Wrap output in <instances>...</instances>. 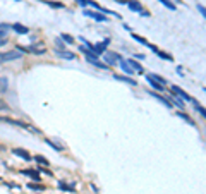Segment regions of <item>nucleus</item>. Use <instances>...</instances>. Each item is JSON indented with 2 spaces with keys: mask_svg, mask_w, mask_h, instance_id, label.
<instances>
[{
  "mask_svg": "<svg viewBox=\"0 0 206 194\" xmlns=\"http://www.w3.org/2000/svg\"><path fill=\"white\" fill-rule=\"evenodd\" d=\"M22 57L21 50H12V52H5V53H0V64L4 62H10V60H17Z\"/></svg>",
  "mask_w": 206,
  "mask_h": 194,
  "instance_id": "f257e3e1",
  "label": "nucleus"
},
{
  "mask_svg": "<svg viewBox=\"0 0 206 194\" xmlns=\"http://www.w3.org/2000/svg\"><path fill=\"white\" fill-rule=\"evenodd\" d=\"M129 9L131 10H134V12H139L141 16H149L148 14V10L144 9V7H143V5H141V2L139 0H129Z\"/></svg>",
  "mask_w": 206,
  "mask_h": 194,
  "instance_id": "f03ea898",
  "label": "nucleus"
},
{
  "mask_svg": "<svg viewBox=\"0 0 206 194\" xmlns=\"http://www.w3.org/2000/svg\"><path fill=\"white\" fill-rule=\"evenodd\" d=\"M0 122H7V124H12V125H17V127H28L29 131H35V132H38L36 129H33V127H29V125L26 124V122H21V120H14V119H7V117H0Z\"/></svg>",
  "mask_w": 206,
  "mask_h": 194,
  "instance_id": "7ed1b4c3",
  "label": "nucleus"
},
{
  "mask_svg": "<svg viewBox=\"0 0 206 194\" xmlns=\"http://www.w3.org/2000/svg\"><path fill=\"white\" fill-rule=\"evenodd\" d=\"M103 59H105V60L108 62V64H112V65L122 60V59H120V57H118L117 53H114V52H107V53H103Z\"/></svg>",
  "mask_w": 206,
  "mask_h": 194,
  "instance_id": "20e7f679",
  "label": "nucleus"
},
{
  "mask_svg": "<svg viewBox=\"0 0 206 194\" xmlns=\"http://www.w3.org/2000/svg\"><path fill=\"white\" fill-rule=\"evenodd\" d=\"M84 14H86L88 17H93L95 21H100V22H105L107 21L105 16H103V14H100V12H96V10H84Z\"/></svg>",
  "mask_w": 206,
  "mask_h": 194,
  "instance_id": "39448f33",
  "label": "nucleus"
},
{
  "mask_svg": "<svg viewBox=\"0 0 206 194\" xmlns=\"http://www.w3.org/2000/svg\"><path fill=\"white\" fill-rule=\"evenodd\" d=\"M172 93H175V95H179L180 98H182V100H185V101H194V100L191 98V96H189L184 89H180L179 86H172Z\"/></svg>",
  "mask_w": 206,
  "mask_h": 194,
  "instance_id": "423d86ee",
  "label": "nucleus"
},
{
  "mask_svg": "<svg viewBox=\"0 0 206 194\" xmlns=\"http://www.w3.org/2000/svg\"><path fill=\"white\" fill-rule=\"evenodd\" d=\"M148 47H149V48H151V50H153V52H155V53H156V55H158V57H162V59H165V60H172V55H168V53L162 52V50H160V48H156V47H155V45H151V43H149V45H148Z\"/></svg>",
  "mask_w": 206,
  "mask_h": 194,
  "instance_id": "0eeeda50",
  "label": "nucleus"
},
{
  "mask_svg": "<svg viewBox=\"0 0 206 194\" xmlns=\"http://www.w3.org/2000/svg\"><path fill=\"white\" fill-rule=\"evenodd\" d=\"M14 155L21 156V158H24V160H31L29 153H26V150H21V148H16V150H14Z\"/></svg>",
  "mask_w": 206,
  "mask_h": 194,
  "instance_id": "6e6552de",
  "label": "nucleus"
},
{
  "mask_svg": "<svg viewBox=\"0 0 206 194\" xmlns=\"http://www.w3.org/2000/svg\"><path fill=\"white\" fill-rule=\"evenodd\" d=\"M146 79H151V81H156V82H160V84H163V86H165V79L163 78H160V76H156V74H148V76H146Z\"/></svg>",
  "mask_w": 206,
  "mask_h": 194,
  "instance_id": "1a4fd4ad",
  "label": "nucleus"
},
{
  "mask_svg": "<svg viewBox=\"0 0 206 194\" xmlns=\"http://www.w3.org/2000/svg\"><path fill=\"white\" fill-rule=\"evenodd\" d=\"M41 2L50 5V7H55V9H64V4L62 2H52V0H41Z\"/></svg>",
  "mask_w": 206,
  "mask_h": 194,
  "instance_id": "9d476101",
  "label": "nucleus"
},
{
  "mask_svg": "<svg viewBox=\"0 0 206 194\" xmlns=\"http://www.w3.org/2000/svg\"><path fill=\"white\" fill-rule=\"evenodd\" d=\"M127 62H129V65H131V67H132L134 70H137V72H143V67H141V64H139V62H136L134 59H129Z\"/></svg>",
  "mask_w": 206,
  "mask_h": 194,
  "instance_id": "9b49d317",
  "label": "nucleus"
},
{
  "mask_svg": "<svg viewBox=\"0 0 206 194\" xmlns=\"http://www.w3.org/2000/svg\"><path fill=\"white\" fill-rule=\"evenodd\" d=\"M7 89H9V81H7V78H0V93H5Z\"/></svg>",
  "mask_w": 206,
  "mask_h": 194,
  "instance_id": "f8f14e48",
  "label": "nucleus"
},
{
  "mask_svg": "<svg viewBox=\"0 0 206 194\" xmlns=\"http://www.w3.org/2000/svg\"><path fill=\"white\" fill-rule=\"evenodd\" d=\"M12 28H14V31H16V33H21V35H26L28 31H29L26 26H22V24H14Z\"/></svg>",
  "mask_w": 206,
  "mask_h": 194,
  "instance_id": "ddd939ff",
  "label": "nucleus"
},
{
  "mask_svg": "<svg viewBox=\"0 0 206 194\" xmlns=\"http://www.w3.org/2000/svg\"><path fill=\"white\" fill-rule=\"evenodd\" d=\"M151 95H153V96H155V98H156V100H158V101H162V103H163V105H165V107L172 108V103H170V101H168V100H165V98H163V96L156 95V93H151Z\"/></svg>",
  "mask_w": 206,
  "mask_h": 194,
  "instance_id": "4468645a",
  "label": "nucleus"
},
{
  "mask_svg": "<svg viewBox=\"0 0 206 194\" xmlns=\"http://www.w3.org/2000/svg\"><path fill=\"white\" fill-rule=\"evenodd\" d=\"M120 67H122L124 72L132 74V69H131V65H129V62H127V60H120Z\"/></svg>",
  "mask_w": 206,
  "mask_h": 194,
  "instance_id": "2eb2a0df",
  "label": "nucleus"
},
{
  "mask_svg": "<svg viewBox=\"0 0 206 194\" xmlns=\"http://www.w3.org/2000/svg\"><path fill=\"white\" fill-rule=\"evenodd\" d=\"M115 79H117V81H124V82H129V84H132V86H136V84H137V82L134 81V79L124 78V76H117V74H115Z\"/></svg>",
  "mask_w": 206,
  "mask_h": 194,
  "instance_id": "dca6fc26",
  "label": "nucleus"
},
{
  "mask_svg": "<svg viewBox=\"0 0 206 194\" xmlns=\"http://www.w3.org/2000/svg\"><path fill=\"white\" fill-rule=\"evenodd\" d=\"M160 4H163L167 9H170V10H175V4L174 2H170V0H158Z\"/></svg>",
  "mask_w": 206,
  "mask_h": 194,
  "instance_id": "f3484780",
  "label": "nucleus"
},
{
  "mask_svg": "<svg viewBox=\"0 0 206 194\" xmlns=\"http://www.w3.org/2000/svg\"><path fill=\"white\" fill-rule=\"evenodd\" d=\"M132 38L136 40V41H139V43L146 45V47L149 45V41H148V40H146V38H143V36H139V35H134V33H132Z\"/></svg>",
  "mask_w": 206,
  "mask_h": 194,
  "instance_id": "a211bd4d",
  "label": "nucleus"
},
{
  "mask_svg": "<svg viewBox=\"0 0 206 194\" xmlns=\"http://www.w3.org/2000/svg\"><path fill=\"white\" fill-rule=\"evenodd\" d=\"M193 103H194V107H196V110H197V112H199V113H201V115L206 119V108H204V107H201V105L197 103V101H193Z\"/></svg>",
  "mask_w": 206,
  "mask_h": 194,
  "instance_id": "6ab92c4d",
  "label": "nucleus"
},
{
  "mask_svg": "<svg viewBox=\"0 0 206 194\" xmlns=\"http://www.w3.org/2000/svg\"><path fill=\"white\" fill-rule=\"evenodd\" d=\"M22 173H26V175H29V177H33L35 181H39V175L36 172H33V170H22Z\"/></svg>",
  "mask_w": 206,
  "mask_h": 194,
  "instance_id": "aec40b11",
  "label": "nucleus"
},
{
  "mask_svg": "<svg viewBox=\"0 0 206 194\" xmlns=\"http://www.w3.org/2000/svg\"><path fill=\"white\" fill-rule=\"evenodd\" d=\"M179 117H182L184 120H187V122H189V124H191V125H196V124H194V120H193V119H191V117L187 115V113H184V112H179Z\"/></svg>",
  "mask_w": 206,
  "mask_h": 194,
  "instance_id": "412c9836",
  "label": "nucleus"
},
{
  "mask_svg": "<svg viewBox=\"0 0 206 194\" xmlns=\"http://www.w3.org/2000/svg\"><path fill=\"white\" fill-rule=\"evenodd\" d=\"M35 160H36V162H39V163H41V165H45V167H47V165H50L48 163V160H47V158H43V156H35Z\"/></svg>",
  "mask_w": 206,
  "mask_h": 194,
  "instance_id": "4be33fe9",
  "label": "nucleus"
},
{
  "mask_svg": "<svg viewBox=\"0 0 206 194\" xmlns=\"http://www.w3.org/2000/svg\"><path fill=\"white\" fill-rule=\"evenodd\" d=\"M58 55L60 57H64V59H74V53H70V52H58Z\"/></svg>",
  "mask_w": 206,
  "mask_h": 194,
  "instance_id": "5701e85b",
  "label": "nucleus"
},
{
  "mask_svg": "<svg viewBox=\"0 0 206 194\" xmlns=\"http://www.w3.org/2000/svg\"><path fill=\"white\" fill-rule=\"evenodd\" d=\"M62 40H66V43H76V41H74V38H72L70 35H66V33L62 35Z\"/></svg>",
  "mask_w": 206,
  "mask_h": 194,
  "instance_id": "b1692460",
  "label": "nucleus"
},
{
  "mask_svg": "<svg viewBox=\"0 0 206 194\" xmlns=\"http://www.w3.org/2000/svg\"><path fill=\"white\" fill-rule=\"evenodd\" d=\"M148 81L151 82V86H153V88H156L158 91H162V89H163V84H160V82H156V81H151V79H148Z\"/></svg>",
  "mask_w": 206,
  "mask_h": 194,
  "instance_id": "393cba45",
  "label": "nucleus"
},
{
  "mask_svg": "<svg viewBox=\"0 0 206 194\" xmlns=\"http://www.w3.org/2000/svg\"><path fill=\"white\" fill-rule=\"evenodd\" d=\"M170 98H174V100H175V103L179 105L180 108H184V103H182V100H180V96H175V95H172Z\"/></svg>",
  "mask_w": 206,
  "mask_h": 194,
  "instance_id": "a878e982",
  "label": "nucleus"
},
{
  "mask_svg": "<svg viewBox=\"0 0 206 194\" xmlns=\"http://www.w3.org/2000/svg\"><path fill=\"white\" fill-rule=\"evenodd\" d=\"M197 10H199V12L206 17V7H204V5H197Z\"/></svg>",
  "mask_w": 206,
  "mask_h": 194,
  "instance_id": "bb28decb",
  "label": "nucleus"
},
{
  "mask_svg": "<svg viewBox=\"0 0 206 194\" xmlns=\"http://www.w3.org/2000/svg\"><path fill=\"white\" fill-rule=\"evenodd\" d=\"M0 108H2V110H9V105H7V103H4V101L0 100Z\"/></svg>",
  "mask_w": 206,
  "mask_h": 194,
  "instance_id": "cd10ccee",
  "label": "nucleus"
},
{
  "mask_svg": "<svg viewBox=\"0 0 206 194\" xmlns=\"http://www.w3.org/2000/svg\"><path fill=\"white\" fill-rule=\"evenodd\" d=\"M76 2H77L79 5H83V7H86V5H88V0H76Z\"/></svg>",
  "mask_w": 206,
  "mask_h": 194,
  "instance_id": "c85d7f7f",
  "label": "nucleus"
},
{
  "mask_svg": "<svg viewBox=\"0 0 206 194\" xmlns=\"http://www.w3.org/2000/svg\"><path fill=\"white\" fill-rule=\"evenodd\" d=\"M57 47H58V48L62 47V50H64V47H66V45L62 43V38H58V40H57Z\"/></svg>",
  "mask_w": 206,
  "mask_h": 194,
  "instance_id": "c756f323",
  "label": "nucleus"
},
{
  "mask_svg": "<svg viewBox=\"0 0 206 194\" xmlns=\"http://www.w3.org/2000/svg\"><path fill=\"white\" fill-rule=\"evenodd\" d=\"M4 45H7V40H5V38H0V47H4Z\"/></svg>",
  "mask_w": 206,
  "mask_h": 194,
  "instance_id": "7c9ffc66",
  "label": "nucleus"
},
{
  "mask_svg": "<svg viewBox=\"0 0 206 194\" xmlns=\"http://www.w3.org/2000/svg\"><path fill=\"white\" fill-rule=\"evenodd\" d=\"M0 28H2V29H4V31H5V29H9V28H10V26H9V24H0Z\"/></svg>",
  "mask_w": 206,
  "mask_h": 194,
  "instance_id": "2f4dec72",
  "label": "nucleus"
},
{
  "mask_svg": "<svg viewBox=\"0 0 206 194\" xmlns=\"http://www.w3.org/2000/svg\"><path fill=\"white\" fill-rule=\"evenodd\" d=\"M29 187H31V189H41L39 185H35V184H29Z\"/></svg>",
  "mask_w": 206,
  "mask_h": 194,
  "instance_id": "473e14b6",
  "label": "nucleus"
},
{
  "mask_svg": "<svg viewBox=\"0 0 206 194\" xmlns=\"http://www.w3.org/2000/svg\"><path fill=\"white\" fill-rule=\"evenodd\" d=\"M0 38H5V31L4 29H0Z\"/></svg>",
  "mask_w": 206,
  "mask_h": 194,
  "instance_id": "72a5a7b5",
  "label": "nucleus"
},
{
  "mask_svg": "<svg viewBox=\"0 0 206 194\" xmlns=\"http://www.w3.org/2000/svg\"><path fill=\"white\" fill-rule=\"evenodd\" d=\"M115 2H120V4H124V2H127V0H115Z\"/></svg>",
  "mask_w": 206,
  "mask_h": 194,
  "instance_id": "f704fd0d",
  "label": "nucleus"
}]
</instances>
